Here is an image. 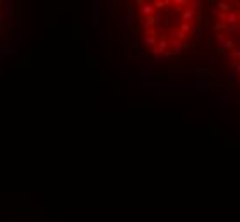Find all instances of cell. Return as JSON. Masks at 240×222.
Segmentation results:
<instances>
[{
	"instance_id": "9c48e42d",
	"label": "cell",
	"mask_w": 240,
	"mask_h": 222,
	"mask_svg": "<svg viewBox=\"0 0 240 222\" xmlns=\"http://www.w3.org/2000/svg\"><path fill=\"white\" fill-rule=\"evenodd\" d=\"M223 48L225 50H230V52H232V50H233L235 48V41H233V39H225V41H223Z\"/></svg>"
},
{
	"instance_id": "277c9868",
	"label": "cell",
	"mask_w": 240,
	"mask_h": 222,
	"mask_svg": "<svg viewBox=\"0 0 240 222\" xmlns=\"http://www.w3.org/2000/svg\"><path fill=\"white\" fill-rule=\"evenodd\" d=\"M141 14H143L144 17H149L154 14V3H144L143 7H141Z\"/></svg>"
},
{
	"instance_id": "d6986e66",
	"label": "cell",
	"mask_w": 240,
	"mask_h": 222,
	"mask_svg": "<svg viewBox=\"0 0 240 222\" xmlns=\"http://www.w3.org/2000/svg\"><path fill=\"white\" fill-rule=\"evenodd\" d=\"M237 14H238V21H240V10H238V12H237Z\"/></svg>"
},
{
	"instance_id": "6da1fadb",
	"label": "cell",
	"mask_w": 240,
	"mask_h": 222,
	"mask_svg": "<svg viewBox=\"0 0 240 222\" xmlns=\"http://www.w3.org/2000/svg\"><path fill=\"white\" fill-rule=\"evenodd\" d=\"M197 3H189L184 10H182V22H192L194 17L197 16Z\"/></svg>"
},
{
	"instance_id": "5bb4252c",
	"label": "cell",
	"mask_w": 240,
	"mask_h": 222,
	"mask_svg": "<svg viewBox=\"0 0 240 222\" xmlns=\"http://www.w3.org/2000/svg\"><path fill=\"white\" fill-rule=\"evenodd\" d=\"M196 75H199V77H206V75H209V70H196Z\"/></svg>"
},
{
	"instance_id": "30bf717a",
	"label": "cell",
	"mask_w": 240,
	"mask_h": 222,
	"mask_svg": "<svg viewBox=\"0 0 240 222\" xmlns=\"http://www.w3.org/2000/svg\"><path fill=\"white\" fill-rule=\"evenodd\" d=\"M179 31H182V32H189V31H192L190 22H180V24H179Z\"/></svg>"
},
{
	"instance_id": "8fae6325",
	"label": "cell",
	"mask_w": 240,
	"mask_h": 222,
	"mask_svg": "<svg viewBox=\"0 0 240 222\" xmlns=\"http://www.w3.org/2000/svg\"><path fill=\"white\" fill-rule=\"evenodd\" d=\"M192 32L196 34V38H197V39L202 38V29L201 27H192Z\"/></svg>"
},
{
	"instance_id": "52a82bcc",
	"label": "cell",
	"mask_w": 240,
	"mask_h": 222,
	"mask_svg": "<svg viewBox=\"0 0 240 222\" xmlns=\"http://www.w3.org/2000/svg\"><path fill=\"white\" fill-rule=\"evenodd\" d=\"M172 46H173V50H175L177 53L184 52V50L187 48V45H185V43H182V41H179V39H172Z\"/></svg>"
},
{
	"instance_id": "e0dca14e",
	"label": "cell",
	"mask_w": 240,
	"mask_h": 222,
	"mask_svg": "<svg viewBox=\"0 0 240 222\" xmlns=\"http://www.w3.org/2000/svg\"><path fill=\"white\" fill-rule=\"evenodd\" d=\"M144 3H146V2H144V0H137V2H136V5H139V7H143V5H144Z\"/></svg>"
},
{
	"instance_id": "9a60e30c",
	"label": "cell",
	"mask_w": 240,
	"mask_h": 222,
	"mask_svg": "<svg viewBox=\"0 0 240 222\" xmlns=\"http://www.w3.org/2000/svg\"><path fill=\"white\" fill-rule=\"evenodd\" d=\"M218 19H220V22H221V21H227V14H223V12H218Z\"/></svg>"
},
{
	"instance_id": "7a4b0ae2",
	"label": "cell",
	"mask_w": 240,
	"mask_h": 222,
	"mask_svg": "<svg viewBox=\"0 0 240 222\" xmlns=\"http://www.w3.org/2000/svg\"><path fill=\"white\" fill-rule=\"evenodd\" d=\"M168 48H170L168 39H161V41L156 43V46H154V48H151V50L156 53V55H161V53H166V50H168Z\"/></svg>"
},
{
	"instance_id": "3957f363",
	"label": "cell",
	"mask_w": 240,
	"mask_h": 222,
	"mask_svg": "<svg viewBox=\"0 0 240 222\" xmlns=\"http://www.w3.org/2000/svg\"><path fill=\"white\" fill-rule=\"evenodd\" d=\"M141 22H143V27L146 31H149V29H154V26H156V17L154 16L144 17V21H141Z\"/></svg>"
},
{
	"instance_id": "7c38bea8",
	"label": "cell",
	"mask_w": 240,
	"mask_h": 222,
	"mask_svg": "<svg viewBox=\"0 0 240 222\" xmlns=\"http://www.w3.org/2000/svg\"><path fill=\"white\" fill-rule=\"evenodd\" d=\"M230 58L232 60H237V58H240V50H235V52L230 53Z\"/></svg>"
},
{
	"instance_id": "4fadbf2b",
	"label": "cell",
	"mask_w": 240,
	"mask_h": 222,
	"mask_svg": "<svg viewBox=\"0 0 240 222\" xmlns=\"http://www.w3.org/2000/svg\"><path fill=\"white\" fill-rule=\"evenodd\" d=\"M175 34H177V39H179V41H184V39H185V32L179 31V29H177V32H175Z\"/></svg>"
},
{
	"instance_id": "ba28073f",
	"label": "cell",
	"mask_w": 240,
	"mask_h": 222,
	"mask_svg": "<svg viewBox=\"0 0 240 222\" xmlns=\"http://www.w3.org/2000/svg\"><path fill=\"white\" fill-rule=\"evenodd\" d=\"M227 31L230 32L232 36H235V38H237V36H240V26L237 24V26H230V27H227Z\"/></svg>"
},
{
	"instance_id": "8992f818",
	"label": "cell",
	"mask_w": 240,
	"mask_h": 222,
	"mask_svg": "<svg viewBox=\"0 0 240 222\" xmlns=\"http://www.w3.org/2000/svg\"><path fill=\"white\" fill-rule=\"evenodd\" d=\"M216 7L220 9V12H223V14L232 12V3L230 2H216Z\"/></svg>"
},
{
	"instance_id": "5b68a950",
	"label": "cell",
	"mask_w": 240,
	"mask_h": 222,
	"mask_svg": "<svg viewBox=\"0 0 240 222\" xmlns=\"http://www.w3.org/2000/svg\"><path fill=\"white\" fill-rule=\"evenodd\" d=\"M227 22L230 24V26H237V24H238V14L233 12V10L228 12L227 14Z\"/></svg>"
},
{
	"instance_id": "ac0fdd59",
	"label": "cell",
	"mask_w": 240,
	"mask_h": 222,
	"mask_svg": "<svg viewBox=\"0 0 240 222\" xmlns=\"http://www.w3.org/2000/svg\"><path fill=\"white\" fill-rule=\"evenodd\" d=\"M233 67H235V70L240 72V63H235V62H233Z\"/></svg>"
},
{
	"instance_id": "2e32d148",
	"label": "cell",
	"mask_w": 240,
	"mask_h": 222,
	"mask_svg": "<svg viewBox=\"0 0 240 222\" xmlns=\"http://www.w3.org/2000/svg\"><path fill=\"white\" fill-rule=\"evenodd\" d=\"M216 29H225V24H223V22H220V21H218V22H216Z\"/></svg>"
}]
</instances>
